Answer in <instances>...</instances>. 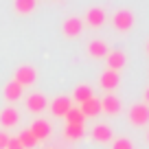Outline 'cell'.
Here are the masks:
<instances>
[{"mask_svg":"<svg viewBox=\"0 0 149 149\" xmlns=\"http://www.w3.org/2000/svg\"><path fill=\"white\" fill-rule=\"evenodd\" d=\"M101 112H105V114H110V116L118 114V112H121V101H118V97L105 94V97L101 99Z\"/></svg>","mask_w":149,"mask_h":149,"instance_id":"10","label":"cell"},{"mask_svg":"<svg viewBox=\"0 0 149 149\" xmlns=\"http://www.w3.org/2000/svg\"><path fill=\"white\" fill-rule=\"evenodd\" d=\"M35 0H13V9H15V13H20V15H29V13H33L35 11Z\"/></svg>","mask_w":149,"mask_h":149,"instance_id":"17","label":"cell"},{"mask_svg":"<svg viewBox=\"0 0 149 149\" xmlns=\"http://www.w3.org/2000/svg\"><path fill=\"white\" fill-rule=\"evenodd\" d=\"M145 105H149V88L145 90Z\"/></svg>","mask_w":149,"mask_h":149,"instance_id":"25","label":"cell"},{"mask_svg":"<svg viewBox=\"0 0 149 149\" xmlns=\"http://www.w3.org/2000/svg\"><path fill=\"white\" fill-rule=\"evenodd\" d=\"M18 123H20V112L15 107H5L0 112V127H2V132L15 127Z\"/></svg>","mask_w":149,"mask_h":149,"instance_id":"7","label":"cell"},{"mask_svg":"<svg viewBox=\"0 0 149 149\" xmlns=\"http://www.w3.org/2000/svg\"><path fill=\"white\" fill-rule=\"evenodd\" d=\"M9 138H11V136L7 134V132H2V130H0V149H5V147H7V143H9Z\"/></svg>","mask_w":149,"mask_h":149,"instance_id":"24","label":"cell"},{"mask_svg":"<svg viewBox=\"0 0 149 149\" xmlns=\"http://www.w3.org/2000/svg\"><path fill=\"white\" fill-rule=\"evenodd\" d=\"M130 123L136 127H143L149 123V105H145V103H136V105L130 107Z\"/></svg>","mask_w":149,"mask_h":149,"instance_id":"2","label":"cell"},{"mask_svg":"<svg viewBox=\"0 0 149 149\" xmlns=\"http://www.w3.org/2000/svg\"><path fill=\"white\" fill-rule=\"evenodd\" d=\"M84 134H86L84 125H66V130H64V136L68 140H79V138H84Z\"/></svg>","mask_w":149,"mask_h":149,"instance_id":"20","label":"cell"},{"mask_svg":"<svg viewBox=\"0 0 149 149\" xmlns=\"http://www.w3.org/2000/svg\"><path fill=\"white\" fill-rule=\"evenodd\" d=\"M92 140L94 143H110L112 140V130L107 123H99L92 127Z\"/></svg>","mask_w":149,"mask_h":149,"instance_id":"13","label":"cell"},{"mask_svg":"<svg viewBox=\"0 0 149 149\" xmlns=\"http://www.w3.org/2000/svg\"><path fill=\"white\" fill-rule=\"evenodd\" d=\"M112 149H134V143L130 138H116L112 143Z\"/></svg>","mask_w":149,"mask_h":149,"instance_id":"22","label":"cell"},{"mask_svg":"<svg viewBox=\"0 0 149 149\" xmlns=\"http://www.w3.org/2000/svg\"><path fill=\"white\" fill-rule=\"evenodd\" d=\"M35 79H37V70L33 68V66H29V64H24V66H18L15 68V84H20L22 88H26V86H33L35 84Z\"/></svg>","mask_w":149,"mask_h":149,"instance_id":"3","label":"cell"},{"mask_svg":"<svg viewBox=\"0 0 149 149\" xmlns=\"http://www.w3.org/2000/svg\"><path fill=\"white\" fill-rule=\"evenodd\" d=\"M46 105H48V101H46V97H44L42 92H33V94H29V97L24 99V107H26L29 112H33V114L44 112Z\"/></svg>","mask_w":149,"mask_h":149,"instance_id":"4","label":"cell"},{"mask_svg":"<svg viewBox=\"0 0 149 149\" xmlns=\"http://www.w3.org/2000/svg\"><path fill=\"white\" fill-rule=\"evenodd\" d=\"M84 20H86V24L99 29V26H103V22H105V11H103L101 7H92V9H88V13H86Z\"/></svg>","mask_w":149,"mask_h":149,"instance_id":"11","label":"cell"},{"mask_svg":"<svg viewBox=\"0 0 149 149\" xmlns=\"http://www.w3.org/2000/svg\"><path fill=\"white\" fill-rule=\"evenodd\" d=\"M18 140L22 143L24 149H33L37 145V138L31 134V130H22V132H20V136H18Z\"/></svg>","mask_w":149,"mask_h":149,"instance_id":"21","label":"cell"},{"mask_svg":"<svg viewBox=\"0 0 149 149\" xmlns=\"http://www.w3.org/2000/svg\"><path fill=\"white\" fill-rule=\"evenodd\" d=\"M145 138H147V143H149V132H147V136H145Z\"/></svg>","mask_w":149,"mask_h":149,"instance_id":"27","label":"cell"},{"mask_svg":"<svg viewBox=\"0 0 149 149\" xmlns=\"http://www.w3.org/2000/svg\"><path fill=\"white\" fill-rule=\"evenodd\" d=\"M88 99H92V88H90L88 84H81V86L74 88V101L79 103V105H81V103H86Z\"/></svg>","mask_w":149,"mask_h":149,"instance_id":"18","label":"cell"},{"mask_svg":"<svg viewBox=\"0 0 149 149\" xmlns=\"http://www.w3.org/2000/svg\"><path fill=\"white\" fill-rule=\"evenodd\" d=\"M70 107H72V101H70L68 97H57V99H53V103H51L53 116H59V118L66 116V112H68Z\"/></svg>","mask_w":149,"mask_h":149,"instance_id":"9","label":"cell"},{"mask_svg":"<svg viewBox=\"0 0 149 149\" xmlns=\"http://www.w3.org/2000/svg\"><path fill=\"white\" fill-rule=\"evenodd\" d=\"M112 26L121 33H127L132 26H134V13L130 9H121L112 15Z\"/></svg>","mask_w":149,"mask_h":149,"instance_id":"1","label":"cell"},{"mask_svg":"<svg viewBox=\"0 0 149 149\" xmlns=\"http://www.w3.org/2000/svg\"><path fill=\"white\" fill-rule=\"evenodd\" d=\"M5 149H24L22 147V143H20V140H18V136H15V138H13V136H11V138H9V143H7V147Z\"/></svg>","mask_w":149,"mask_h":149,"instance_id":"23","label":"cell"},{"mask_svg":"<svg viewBox=\"0 0 149 149\" xmlns=\"http://www.w3.org/2000/svg\"><path fill=\"white\" fill-rule=\"evenodd\" d=\"M145 48H147V55H149V40H147V46H145Z\"/></svg>","mask_w":149,"mask_h":149,"instance_id":"26","label":"cell"},{"mask_svg":"<svg viewBox=\"0 0 149 149\" xmlns=\"http://www.w3.org/2000/svg\"><path fill=\"white\" fill-rule=\"evenodd\" d=\"M61 31H64L66 37H77V35H81V31H84V20L77 18V15H70V18L64 20Z\"/></svg>","mask_w":149,"mask_h":149,"instance_id":"5","label":"cell"},{"mask_svg":"<svg viewBox=\"0 0 149 149\" xmlns=\"http://www.w3.org/2000/svg\"><path fill=\"white\" fill-rule=\"evenodd\" d=\"M51 132H53L51 123L44 121V118H37V121L31 123V134L37 138V143H40V140H46L48 136H51Z\"/></svg>","mask_w":149,"mask_h":149,"instance_id":"8","label":"cell"},{"mask_svg":"<svg viewBox=\"0 0 149 149\" xmlns=\"http://www.w3.org/2000/svg\"><path fill=\"white\" fill-rule=\"evenodd\" d=\"M66 121H68V125H84L86 116L81 114L79 107H70V110L66 112Z\"/></svg>","mask_w":149,"mask_h":149,"instance_id":"19","label":"cell"},{"mask_svg":"<svg viewBox=\"0 0 149 149\" xmlns=\"http://www.w3.org/2000/svg\"><path fill=\"white\" fill-rule=\"evenodd\" d=\"M22 92H24L22 86L15 84V81H9V84L5 86V99H7V101H11V103L18 101V99L22 97Z\"/></svg>","mask_w":149,"mask_h":149,"instance_id":"16","label":"cell"},{"mask_svg":"<svg viewBox=\"0 0 149 149\" xmlns=\"http://www.w3.org/2000/svg\"><path fill=\"white\" fill-rule=\"evenodd\" d=\"M99 84H101L103 90H107V92L112 94V90H116L118 84H121V77H118V72H114V70L105 68L101 72V77H99Z\"/></svg>","mask_w":149,"mask_h":149,"instance_id":"6","label":"cell"},{"mask_svg":"<svg viewBox=\"0 0 149 149\" xmlns=\"http://www.w3.org/2000/svg\"><path fill=\"white\" fill-rule=\"evenodd\" d=\"M79 110H81V114H84L86 118H88V116H97L99 112H101V101H99L97 97H92V99H88L86 103H81Z\"/></svg>","mask_w":149,"mask_h":149,"instance_id":"15","label":"cell"},{"mask_svg":"<svg viewBox=\"0 0 149 149\" xmlns=\"http://www.w3.org/2000/svg\"><path fill=\"white\" fill-rule=\"evenodd\" d=\"M107 68L110 70H114V72H118V70L125 66V53L123 51H112V53H107Z\"/></svg>","mask_w":149,"mask_h":149,"instance_id":"14","label":"cell"},{"mask_svg":"<svg viewBox=\"0 0 149 149\" xmlns=\"http://www.w3.org/2000/svg\"><path fill=\"white\" fill-rule=\"evenodd\" d=\"M107 53H110V48L103 40H92L88 44V55L92 59H103V57H107Z\"/></svg>","mask_w":149,"mask_h":149,"instance_id":"12","label":"cell"}]
</instances>
